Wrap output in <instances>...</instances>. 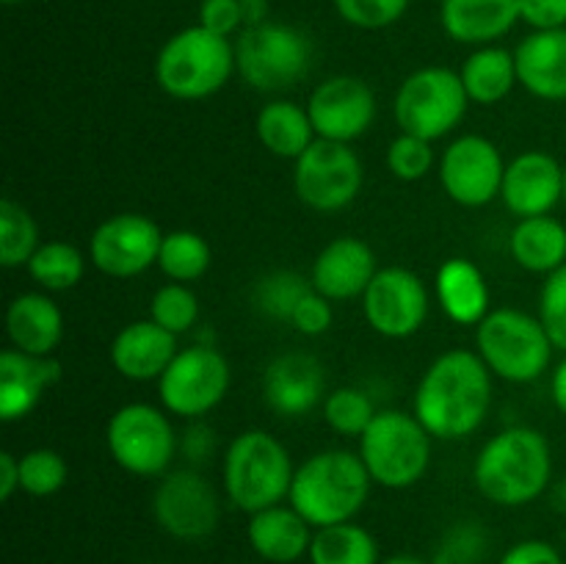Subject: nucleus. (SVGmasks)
<instances>
[{"mask_svg": "<svg viewBox=\"0 0 566 564\" xmlns=\"http://www.w3.org/2000/svg\"><path fill=\"white\" fill-rule=\"evenodd\" d=\"M490 404L492 370L479 352L451 348L420 376L412 412L437 440H462L481 429Z\"/></svg>", "mask_w": 566, "mask_h": 564, "instance_id": "nucleus-1", "label": "nucleus"}, {"mask_svg": "<svg viewBox=\"0 0 566 564\" xmlns=\"http://www.w3.org/2000/svg\"><path fill=\"white\" fill-rule=\"evenodd\" d=\"M473 481L495 506H525L553 481L551 442L531 426L497 431L475 457Z\"/></svg>", "mask_w": 566, "mask_h": 564, "instance_id": "nucleus-2", "label": "nucleus"}, {"mask_svg": "<svg viewBox=\"0 0 566 564\" xmlns=\"http://www.w3.org/2000/svg\"><path fill=\"white\" fill-rule=\"evenodd\" d=\"M370 484L374 479L359 453L326 448L298 464L287 503L313 529H326L357 518L368 501Z\"/></svg>", "mask_w": 566, "mask_h": 564, "instance_id": "nucleus-3", "label": "nucleus"}, {"mask_svg": "<svg viewBox=\"0 0 566 564\" xmlns=\"http://www.w3.org/2000/svg\"><path fill=\"white\" fill-rule=\"evenodd\" d=\"M293 473L291 451L265 429L241 431L227 446L221 464L227 498L247 514L285 503L291 498Z\"/></svg>", "mask_w": 566, "mask_h": 564, "instance_id": "nucleus-4", "label": "nucleus"}, {"mask_svg": "<svg viewBox=\"0 0 566 564\" xmlns=\"http://www.w3.org/2000/svg\"><path fill=\"white\" fill-rule=\"evenodd\" d=\"M235 72V44L193 25L166 39L155 59V81L175 100H205L227 86Z\"/></svg>", "mask_w": 566, "mask_h": 564, "instance_id": "nucleus-5", "label": "nucleus"}, {"mask_svg": "<svg viewBox=\"0 0 566 564\" xmlns=\"http://www.w3.org/2000/svg\"><path fill=\"white\" fill-rule=\"evenodd\" d=\"M553 341L539 315L517 307L490 310L475 326V352L484 359L492 376L525 385L536 382L553 359Z\"/></svg>", "mask_w": 566, "mask_h": 564, "instance_id": "nucleus-6", "label": "nucleus"}, {"mask_svg": "<svg viewBox=\"0 0 566 564\" xmlns=\"http://www.w3.org/2000/svg\"><path fill=\"white\" fill-rule=\"evenodd\" d=\"M359 457L374 484L385 490H409L431 464V435L415 412L381 409L359 437Z\"/></svg>", "mask_w": 566, "mask_h": 564, "instance_id": "nucleus-7", "label": "nucleus"}, {"mask_svg": "<svg viewBox=\"0 0 566 564\" xmlns=\"http://www.w3.org/2000/svg\"><path fill=\"white\" fill-rule=\"evenodd\" d=\"M313 64V44L285 22L243 28L235 42V72L254 92L274 94L296 86Z\"/></svg>", "mask_w": 566, "mask_h": 564, "instance_id": "nucleus-8", "label": "nucleus"}, {"mask_svg": "<svg viewBox=\"0 0 566 564\" xmlns=\"http://www.w3.org/2000/svg\"><path fill=\"white\" fill-rule=\"evenodd\" d=\"M468 105L470 97L459 72L448 66H423L398 86L392 114L401 133L437 142L462 125Z\"/></svg>", "mask_w": 566, "mask_h": 564, "instance_id": "nucleus-9", "label": "nucleus"}, {"mask_svg": "<svg viewBox=\"0 0 566 564\" xmlns=\"http://www.w3.org/2000/svg\"><path fill=\"white\" fill-rule=\"evenodd\" d=\"M105 442L114 462L142 479H160L169 473L177 453V435L169 415L144 401L125 404L111 415Z\"/></svg>", "mask_w": 566, "mask_h": 564, "instance_id": "nucleus-10", "label": "nucleus"}, {"mask_svg": "<svg viewBox=\"0 0 566 564\" xmlns=\"http://www.w3.org/2000/svg\"><path fill=\"white\" fill-rule=\"evenodd\" d=\"M230 376V363L210 343L180 348L158 379L160 404L169 415L197 420L224 401Z\"/></svg>", "mask_w": 566, "mask_h": 564, "instance_id": "nucleus-11", "label": "nucleus"}, {"mask_svg": "<svg viewBox=\"0 0 566 564\" xmlns=\"http://www.w3.org/2000/svg\"><path fill=\"white\" fill-rule=\"evenodd\" d=\"M363 177V160L352 144L315 138L307 153L296 160L293 188L310 210L335 213L357 199Z\"/></svg>", "mask_w": 566, "mask_h": 564, "instance_id": "nucleus-12", "label": "nucleus"}, {"mask_svg": "<svg viewBox=\"0 0 566 564\" xmlns=\"http://www.w3.org/2000/svg\"><path fill=\"white\" fill-rule=\"evenodd\" d=\"M363 313L370 330L387 341H407L429 318V291L415 271L387 265L376 271L363 293Z\"/></svg>", "mask_w": 566, "mask_h": 564, "instance_id": "nucleus-13", "label": "nucleus"}, {"mask_svg": "<svg viewBox=\"0 0 566 564\" xmlns=\"http://www.w3.org/2000/svg\"><path fill=\"white\" fill-rule=\"evenodd\" d=\"M153 514L175 540H205L221 520L219 492L197 470H169L155 487Z\"/></svg>", "mask_w": 566, "mask_h": 564, "instance_id": "nucleus-14", "label": "nucleus"}, {"mask_svg": "<svg viewBox=\"0 0 566 564\" xmlns=\"http://www.w3.org/2000/svg\"><path fill=\"white\" fill-rule=\"evenodd\" d=\"M506 164L495 142L468 133L448 144L440 160V182L462 208H484L501 197Z\"/></svg>", "mask_w": 566, "mask_h": 564, "instance_id": "nucleus-15", "label": "nucleus"}, {"mask_svg": "<svg viewBox=\"0 0 566 564\" xmlns=\"http://www.w3.org/2000/svg\"><path fill=\"white\" fill-rule=\"evenodd\" d=\"M164 232L149 216L116 213L97 224L88 241V260L114 280H130L158 265Z\"/></svg>", "mask_w": 566, "mask_h": 564, "instance_id": "nucleus-16", "label": "nucleus"}, {"mask_svg": "<svg viewBox=\"0 0 566 564\" xmlns=\"http://www.w3.org/2000/svg\"><path fill=\"white\" fill-rule=\"evenodd\" d=\"M315 136L352 144L370 130L376 119V94L363 77L335 75L313 88L307 103Z\"/></svg>", "mask_w": 566, "mask_h": 564, "instance_id": "nucleus-17", "label": "nucleus"}, {"mask_svg": "<svg viewBox=\"0 0 566 564\" xmlns=\"http://www.w3.org/2000/svg\"><path fill=\"white\" fill-rule=\"evenodd\" d=\"M501 199L517 219L551 216L564 202V166L542 149H528L506 164Z\"/></svg>", "mask_w": 566, "mask_h": 564, "instance_id": "nucleus-18", "label": "nucleus"}, {"mask_svg": "<svg viewBox=\"0 0 566 564\" xmlns=\"http://www.w3.org/2000/svg\"><path fill=\"white\" fill-rule=\"evenodd\" d=\"M376 254L363 238L340 236L326 243L313 260L310 282L318 293H324L332 302H348V299H363L370 280L376 276Z\"/></svg>", "mask_w": 566, "mask_h": 564, "instance_id": "nucleus-19", "label": "nucleus"}, {"mask_svg": "<svg viewBox=\"0 0 566 564\" xmlns=\"http://www.w3.org/2000/svg\"><path fill=\"white\" fill-rule=\"evenodd\" d=\"M263 398L282 418H302L324 401V368L313 354H280L263 374Z\"/></svg>", "mask_w": 566, "mask_h": 564, "instance_id": "nucleus-20", "label": "nucleus"}, {"mask_svg": "<svg viewBox=\"0 0 566 564\" xmlns=\"http://www.w3.org/2000/svg\"><path fill=\"white\" fill-rule=\"evenodd\" d=\"M61 363L55 357L6 348L0 354V420L14 424L39 407L44 393L61 382Z\"/></svg>", "mask_w": 566, "mask_h": 564, "instance_id": "nucleus-21", "label": "nucleus"}, {"mask_svg": "<svg viewBox=\"0 0 566 564\" xmlns=\"http://www.w3.org/2000/svg\"><path fill=\"white\" fill-rule=\"evenodd\" d=\"M177 352V335L155 324L153 318H144L116 332L111 343V363L130 382H158Z\"/></svg>", "mask_w": 566, "mask_h": 564, "instance_id": "nucleus-22", "label": "nucleus"}, {"mask_svg": "<svg viewBox=\"0 0 566 564\" xmlns=\"http://www.w3.org/2000/svg\"><path fill=\"white\" fill-rule=\"evenodd\" d=\"M520 86L539 100H566V28L534 31L514 50Z\"/></svg>", "mask_w": 566, "mask_h": 564, "instance_id": "nucleus-23", "label": "nucleus"}, {"mask_svg": "<svg viewBox=\"0 0 566 564\" xmlns=\"http://www.w3.org/2000/svg\"><path fill=\"white\" fill-rule=\"evenodd\" d=\"M6 335L17 352L53 357L64 337V313L48 293H20L6 307Z\"/></svg>", "mask_w": 566, "mask_h": 564, "instance_id": "nucleus-24", "label": "nucleus"}, {"mask_svg": "<svg viewBox=\"0 0 566 564\" xmlns=\"http://www.w3.org/2000/svg\"><path fill=\"white\" fill-rule=\"evenodd\" d=\"M313 534V525L291 503H280V506L249 514V545L269 564H293L307 556Z\"/></svg>", "mask_w": 566, "mask_h": 564, "instance_id": "nucleus-25", "label": "nucleus"}, {"mask_svg": "<svg viewBox=\"0 0 566 564\" xmlns=\"http://www.w3.org/2000/svg\"><path fill=\"white\" fill-rule=\"evenodd\" d=\"M440 22L453 42L490 44L520 22V0H442Z\"/></svg>", "mask_w": 566, "mask_h": 564, "instance_id": "nucleus-26", "label": "nucleus"}, {"mask_svg": "<svg viewBox=\"0 0 566 564\" xmlns=\"http://www.w3.org/2000/svg\"><path fill=\"white\" fill-rule=\"evenodd\" d=\"M437 299L453 324L479 326L490 315V285L473 260L451 258L437 271Z\"/></svg>", "mask_w": 566, "mask_h": 564, "instance_id": "nucleus-27", "label": "nucleus"}, {"mask_svg": "<svg viewBox=\"0 0 566 564\" xmlns=\"http://www.w3.org/2000/svg\"><path fill=\"white\" fill-rule=\"evenodd\" d=\"M254 133H258V142L269 149L276 158H285L296 164L304 153L310 149V144L315 142V127L310 122V114L304 105L291 103V100H274V103H265L258 111V119H254Z\"/></svg>", "mask_w": 566, "mask_h": 564, "instance_id": "nucleus-28", "label": "nucleus"}, {"mask_svg": "<svg viewBox=\"0 0 566 564\" xmlns=\"http://www.w3.org/2000/svg\"><path fill=\"white\" fill-rule=\"evenodd\" d=\"M509 252L531 274H553L566 265V227L553 216L520 219L509 238Z\"/></svg>", "mask_w": 566, "mask_h": 564, "instance_id": "nucleus-29", "label": "nucleus"}, {"mask_svg": "<svg viewBox=\"0 0 566 564\" xmlns=\"http://www.w3.org/2000/svg\"><path fill=\"white\" fill-rule=\"evenodd\" d=\"M459 77H462L470 103L479 105L501 103V100H506L509 94H512V88L520 83L514 53L495 48V44H484V48L473 50V53L464 59Z\"/></svg>", "mask_w": 566, "mask_h": 564, "instance_id": "nucleus-30", "label": "nucleus"}, {"mask_svg": "<svg viewBox=\"0 0 566 564\" xmlns=\"http://www.w3.org/2000/svg\"><path fill=\"white\" fill-rule=\"evenodd\" d=\"M310 564H379V542L354 520L315 529Z\"/></svg>", "mask_w": 566, "mask_h": 564, "instance_id": "nucleus-31", "label": "nucleus"}, {"mask_svg": "<svg viewBox=\"0 0 566 564\" xmlns=\"http://www.w3.org/2000/svg\"><path fill=\"white\" fill-rule=\"evenodd\" d=\"M210 263H213V252L210 243L205 241L199 232L193 230H175L164 232L158 252V269L169 276L171 282H197L208 274Z\"/></svg>", "mask_w": 566, "mask_h": 564, "instance_id": "nucleus-32", "label": "nucleus"}, {"mask_svg": "<svg viewBox=\"0 0 566 564\" xmlns=\"http://www.w3.org/2000/svg\"><path fill=\"white\" fill-rule=\"evenodd\" d=\"M28 274L44 291H70L86 274V258L66 241H44L28 260Z\"/></svg>", "mask_w": 566, "mask_h": 564, "instance_id": "nucleus-33", "label": "nucleus"}, {"mask_svg": "<svg viewBox=\"0 0 566 564\" xmlns=\"http://www.w3.org/2000/svg\"><path fill=\"white\" fill-rule=\"evenodd\" d=\"M39 249V227L14 199H0V265L22 269Z\"/></svg>", "mask_w": 566, "mask_h": 564, "instance_id": "nucleus-34", "label": "nucleus"}, {"mask_svg": "<svg viewBox=\"0 0 566 564\" xmlns=\"http://www.w3.org/2000/svg\"><path fill=\"white\" fill-rule=\"evenodd\" d=\"M310 291H313V282L304 280L296 271H271L254 285L252 302L269 318L291 324L293 310Z\"/></svg>", "mask_w": 566, "mask_h": 564, "instance_id": "nucleus-35", "label": "nucleus"}, {"mask_svg": "<svg viewBox=\"0 0 566 564\" xmlns=\"http://www.w3.org/2000/svg\"><path fill=\"white\" fill-rule=\"evenodd\" d=\"M374 398L359 387H337L324 398V420L332 431L343 437H363L374 424Z\"/></svg>", "mask_w": 566, "mask_h": 564, "instance_id": "nucleus-36", "label": "nucleus"}, {"mask_svg": "<svg viewBox=\"0 0 566 564\" xmlns=\"http://www.w3.org/2000/svg\"><path fill=\"white\" fill-rule=\"evenodd\" d=\"M149 318L169 330L171 335L191 332L199 321L197 293L182 282H169V285L158 288L149 302Z\"/></svg>", "mask_w": 566, "mask_h": 564, "instance_id": "nucleus-37", "label": "nucleus"}, {"mask_svg": "<svg viewBox=\"0 0 566 564\" xmlns=\"http://www.w3.org/2000/svg\"><path fill=\"white\" fill-rule=\"evenodd\" d=\"M66 459L53 448H33L20 457V490L33 498H50L66 484Z\"/></svg>", "mask_w": 566, "mask_h": 564, "instance_id": "nucleus-38", "label": "nucleus"}, {"mask_svg": "<svg viewBox=\"0 0 566 564\" xmlns=\"http://www.w3.org/2000/svg\"><path fill=\"white\" fill-rule=\"evenodd\" d=\"M387 169L392 177L403 182L423 180L434 169V149L426 138L412 136V133H398L387 147Z\"/></svg>", "mask_w": 566, "mask_h": 564, "instance_id": "nucleus-39", "label": "nucleus"}, {"mask_svg": "<svg viewBox=\"0 0 566 564\" xmlns=\"http://www.w3.org/2000/svg\"><path fill=\"white\" fill-rule=\"evenodd\" d=\"M335 9L348 25L381 31L407 14L409 0H335Z\"/></svg>", "mask_w": 566, "mask_h": 564, "instance_id": "nucleus-40", "label": "nucleus"}, {"mask_svg": "<svg viewBox=\"0 0 566 564\" xmlns=\"http://www.w3.org/2000/svg\"><path fill=\"white\" fill-rule=\"evenodd\" d=\"M539 321L545 324L553 346L566 354V265L547 274L539 293Z\"/></svg>", "mask_w": 566, "mask_h": 564, "instance_id": "nucleus-41", "label": "nucleus"}, {"mask_svg": "<svg viewBox=\"0 0 566 564\" xmlns=\"http://www.w3.org/2000/svg\"><path fill=\"white\" fill-rule=\"evenodd\" d=\"M332 321H335L332 299H326L324 293H318L313 288V291H310L307 296L296 304V310H293L291 326L296 332H302V335L318 337V335H324V332H329Z\"/></svg>", "mask_w": 566, "mask_h": 564, "instance_id": "nucleus-42", "label": "nucleus"}, {"mask_svg": "<svg viewBox=\"0 0 566 564\" xmlns=\"http://www.w3.org/2000/svg\"><path fill=\"white\" fill-rule=\"evenodd\" d=\"M199 25L208 28L210 33L230 39V33L247 25L241 0H202L199 3Z\"/></svg>", "mask_w": 566, "mask_h": 564, "instance_id": "nucleus-43", "label": "nucleus"}, {"mask_svg": "<svg viewBox=\"0 0 566 564\" xmlns=\"http://www.w3.org/2000/svg\"><path fill=\"white\" fill-rule=\"evenodd\" d=\"M520 20L534 31L566 28V0H520Z\"/></svg>", "mask_w": 566, "mask_h": 564, "instance_id": "nucleus-44", "label": "nucleus"}, {"mask_svg": "<svg viewBox=\"0 0 566 564\" xmlns=\"http://www.w3.org/2000/svg\"><path fill=\"white\" fill-rule=\"evenodd\" d=\"M481 553V531L473 525H462L453 531L442 545L434 564H473Z\"/></svg>", "mask_w": 566, "mask_h": 564, "instance_id": "nucleus-45", "label": "nucleus"}, {"mask_svg": "<svg viewBox=\"0 0 566 564\" xmlns=\"http://www.w3.org/2000/svg\"><path fill=\"white\" fill-rule=\"evenodd\" d=\"M497 564H564L562 553L545 540H523L509 547Z\"/></svg>", "mask_w": 566, "mask_h": 564, "instance_id": "nucleus-46", "label": "nucleus"}, {"mask_svg": "<svg viewBox=\"0 0 566 564\" xmlns=\"http://www.w3.org/2000/svg\"><path fill=\"white\" fill-rule=\"evenodd\" d=\"M20 490V457L11 451L0 453V501H11Z\"/></svg>", "mask_w": 566, "mask_h": 564, "instance_id": "nucleus-47", "label": "nucleus"}, {"mask_svg": "<svg viewBox=\"0 0 566 564\" xmlns=\"http://www.w3.org/2000/svg\"><path fill=\"white\" fill-rule=\"evenodd\" d=\"M551 393H553V404L558 407V412L566 415V357L556 365V370H553Z\"/></svg>", "mask_w": 566, "mask_h": 564, "instance_id": "nucleus-48", "label": "nucleus"}, {"mask_svg": "<svg viewBox=\"0 0 566 564\" xmlns=\"http://www.w3.org/2000/svg\"><path fill=\"white\" fill-rule=\"evenodd\" d=\"M243 6V20L249 25H260V22L269 20V0H241Z\"/></svg>", "mask_w": 566, "mask_h": 564, "instance_id": "nucleus-49", "label": "nucleus"}, {"mask_svg": "<svg viewBox=\"0 0 566 564\" xmlns=\"http://www.w3.org/2000/svg\"><path fill=\"white\" fill-rule=\"evenodd\" d=\"M379 564H434V562L415 556V553H396V556L385 558V562H379Z\"/></svg>", "mask_w": 566, "mask_h": 564, "instance_id": "nucleus-50", "label": "nucleus"}, {"mask_svg": "<svg viewBox=\"0 0 566 564\" xmlns=\"http://www.w3.org/2000/svg\"><path fill=\"white\" fill-rule=\"evenodd\" d=\"M564 205H566V166H564Z\"/></svg>", "mask_w": 566, "mask_h": 564, "instance_id": "nucleus-51", "label": "nucleus"}, {"mask_svg": "<svg viewBox=\"0 0 566 564\" xmlns=\"http://www.w3.org/2000/svg\"><path fill=\"white\" fill-rule=\"evenodd\" d=\"M6 6H14V3H22V0H3Z\"/></svg>", "mask_w": 566, "mask_h": 564, "instance_id": "nucleus-52", "label": "nucleus"}]
</instances>
